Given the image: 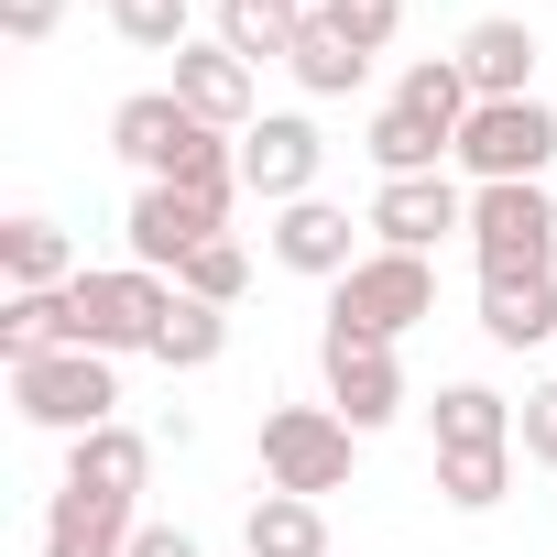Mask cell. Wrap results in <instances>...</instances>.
Wrapping results in <instances>:
<instances>
[{"instance_id": "cell-1", "label": "cell", "mask_w": 557, "mask_h": 557, "mask_svg": "<svg viewBox=\"0 0 557 557\" xmlns=\"http://www.w3.org/2000/svg\"><path fill=\"white\" fill-rule=\"evenodd\" d=\"M175 318V273H143V262H121V273H77L66 285V350H99V361H153V329Z\"/></svg>"}, {"instance_id": "cell-2", "label": "cell", "mask_w": 557, "mask_h": 557, "mask_svg": "<svg viewBox=\"0 0 557 557\" xmlns=\"http://www.w3.org/2000/svg\"><path fill=\"white\" fill-rule=\"evenodd\" d=\"M437 318V262L426 251H361L339 285H329V329H361V339H405Z\"/></svg>"}, {"instance_id": "cell-3", "label": "cell", "mask_w": 557, "mask_h": 557, "mask_svg": "<svg viewBox=\"0 0 557 557\" xmlns=\"http://www.w3.org/2000/svg\"><path fill=\"white\" fill-rule=\"evenodd\" d=\"M12 405H23V426H45V437L121 426V361H99V350H45V361L12 372Z\"/></svg>"}, {"instance_id": "cell-4", "label": "cell", "mask_w": 557, "mask_h": 557, "mask_svg": "<svg viewBox=\"0 0 557 557\" xmlns=\"http://www.w3.org/2000/svg\"><path fill=\"white\" fill-rule=\"evenodd\" d=\"M470 186H546L557 164V110L546 99H481L459 121V153H448Z\"/></svg>"}, {"instance_id": "cell-5", "label": "cell", "mask_w": 557, "mask_h": 557, "mask_svg": "<svg viewBox=\"0 0 557 557\" xmlns=\"http://www.w3.org/2000/svg\"><path fill=\"white\" fill-rule=\"evenodd\" d=\"M350 459H361V437L329 416V405H273L262 416V492H350Z\"/></svg>"}, {"instance_id": "cell-6", "label": "cell", "mask_w": 557, "mask_h": 557, "mask_svg": "<svg viewBox=\"0 0 557 557\" xmlns=\"http://www.w3.org/2000/svg\"><path fill=\"white\" fill-rule=\"evenodd\" d=\"M318 383H329V416L350 437H383L405 416V361L394 339H361V329H318Z\"/></svg>"}, {"instance_id": "cell-7", "label": "cell", "mask_w": 557, "mask_h": 557, "mask_svg": "<svg viewBox=\"0 0 557 557\" xmlns=\"http://www.w3.org/2000/svg\"><path fill=\"white\" fill-rule=\"evenodd\" d=\"M470 262L481 273H557V197L546 186H470Z\"/></svg>"}, {"instance_id": "cell-8", "label": "cell", "mask_w": 557, "mask_h": 557, "mask_svg": "<svg viewBox=\"0 0 557 557\" xmlns=\"http://www.w3.org/2000/svg\"><path fill=\"white\" fill-rule=\"evenodd\" d=\"M361 230H372L383 251H437V240H470V186H448V175H394V186H372Z\"/></svg>"}, {"instance_id": "cell-9", "label": "cell", "mask_w": 557, "mask_h": 557, "mask_svg": "<svg viewBox=\"0 0 557 557\" xmlns=\"http://www.w3.org/2000/svg\"><path fill=\"white\" fill-rule=\"evenodd\" d=\"M318 164H329V143H318V121H307V110H262V121L240 132V186H251L262 208L318 197Z\"/></svg>"}, {"instance_id": "cell-10", "label": "cell", "mask_w": 557, "mask_h": 557, "mask_svg": "<svg viewBox=\"0 0 557 557\" xmlns=\"http://www.w3.org/2000/svg\"><path fill=\"white\" fill-rule=\"evenodd\" d=\"M197 143H208V121H197V110H186L175 88H132V99L110 110V153H121V164H132L143 186H164V175H175V164H186Z\"/></svg>"}, {"instance_id": "cell-11", "label": "cell", "mask_w": 557, "mask_h": 557, "mask_svg": "<svg viewBox=\"0 0 557 557\" xmlns=\"http://www.w3.org/2000/svg\"><path fill=\"white\" fill-rule=\"evenodd\" d=\"M164 88H175L208 132H251V121H262V66H240L219 34H197V45L175 55V77H164Z\"/></svg>"}, {"instance_id": "cell-12", "label": "cell", "mask_w": 557, "mask_h": 557, "mask_svg": "<svg viewBox=\"0 0 557 557\" xmlns=\"http://www.w3.org/2000/svg\"><path fill=\"white\" fill-rule=\"evenodd\" d=\"M121 230H132V262H143V273H186V251H208L230 219L197 208L186 186H132V219H121Z\"/></svg>"}, {"instance_id": "cell-13", "label": "cell", "mask_w": 557, "mask_h": 557, "mask_svg": "<svg viewBox=\"0 0 557 557\" xmlns=\"http://www.w3.org/2000/svg\"><path fill=\"white\" fill-rule=\"evenodd\" d=\"M448 55H459L470 99H535V55H546V45H535V23H513V12H481V23H470Z\"/></svg>"}, {"instance_id": "cell-14", "label": "cell", "mask_w": 557, "mask_h": 557, "mask_svg": "<svg viewBox=\"0 0 557 557\" xmlns=\"http://www.w3.org/2000/svg\"><path fill=\"white\" fill-rule=\"evenodd\" d=\"M273 262H285V273H307V285H339V273L361 262V240H350V208H329V197L273 208Z\"/></svg>"}, {"instance_id": "cell-15", "label": "cell", "mask_w": 557, "mask_h": 557, "mask_svg": "<svg viewBox=\"0 0 557 557\" xmlns=\"http://www.w3.org/2000/svg\"><path fill=\"white\" fill-rule=\"evenodd\" d=\"M132 535H143V513L132 503H110V492H66L55 481V503H45V557H132Z\"/></svg>"}, {"instance_id": "cell-16", "label": "cell", "mask_w": 557, "mask_h": 557, "mask_svg": "<svg viewBox=\"0 0 557 557\" xmlns=\"http://www.w3.org/2000/svg\"><path fill=\"white\" fill-rule=\"evenodd\" d=\"M481 339L492 350H546L557 339V273H481Z\"/></svg>"}, {"instance_id": "cell-17", "label": "cell", "mask_w": 557, "mask_h": 557, "mask_svg": "<svg viewBox=\"0 0 557 557\" xmlns=\"http://www.w3.org/2000/svg\"><path fill=\"white\" fill-rule=\"evenodd\" d=\"M143 481H153V437H143V426H88V437H66V492L143 503Z\"/></svg>"}, {"instance_id": "cell-18", "label": "cell", "mask_w": 557, "mask_h": 557, "mask_svg": "<svg viewBox=\"0 0 557 557\" xmlns=\"http://www.w3.org/2000/svg\"><path fill=\"white\" fill-rule=\"evenodd\" d=\"M77 240L55 230V219H12V230H0V285H12V296H66L77 285Z\"/></svg>"}, {"instance_id": "cell-19", "label": "cell", "mask_w": 557, "mask_h": 557, "mask_svg": "<svg viewBox=\"0 0 557 557\" xmlns=\"http://www.w3.org/2000/svg\"><path fill=\"white\" fill-rule=\"evenodd\" d=\"M307 23H318V0H219V45L240 66H285Z\"/></svg>"}, {"instance_id": "cell-20", "label": "cell", "mask_w": 557, "mask_h": 557, "mask_svg": "<svg viewBox=\"0 0 557 557\" xmlns=\"http://www.w3.org/2000/svg\"><path fill=\"white\" fill-rule=\"evenodd\" d=\"M361 153H372V175L394 186V175H448V153H459V143H448L437 121H416L405 99H383V110H372V132H361Z\"/></svg>"}, {"instance_id": "cell-21", "label": "cell", "mask_w": 557, "mask_h": 557, "mask_svg": "<svg viewBox=\"0 0 557 557\" xmlns=\"http://www.w3.org/2000/svg\"><path fill=\"white\" fill-rule=\"evenodd\" d=\"M426 437H437V448H513V405H503L492 383H437Z\"/></svg>"}, {"instance_id": "cell-22", "label": "cell", "mask_w": 557, "mask_h": 557, "mask_svg": "<svg viewBox=\"0 0 557 557\" xmlns=\"http://www.w3.org/2000/svg\"><path fill=\"white\" fill-rule=\"evenodd\" d=\"M240 546H251V557H329V513H318L307 492H262V503L240 513Z\"/></svg>"}, {"instance_id": "cell-23", "label": "cell", "mask_w": 557, "mask_h": 557, "mask_svg": "<svg viewBox=\"0 0 557 557\" xmlns=\"http://www.w3.org/2000/svg\"><path fill=\"white\" fill-rule=\"evenodd\" d=\"M513 459L524 448H437V503L448 513H492L513 492Z\"/></svg>"}, {"instance_id": "cell-24", "label": "cell", "mask_w": 557, "mask_h": 557, "mask_svg": "<svg viewBox=\"0 0 557 557\" xmlns=\"http://www.w3.org/2000/svg\"><path fill=\"white\" fill-rule=\"evenodd\" d=\"M394 99H405V110H416V121H437V132H448V143H459V121H470V110H481V99H470V77H459V55H416V66H405V77H394Z\"/></svg>"}, {"instance_id": "cell-25", "label": "cell", "mask_w": 557, "mask_h": 557, "mask_svg": "<svg viewBox=\"0 0 557 557\" xmlns=\"http://www.w3.org/2000/svg\"><path fill=\"white\" fill-rule=\"evenodd\" d=\"M285 66H296V88H307V99H350V88H361V77H372V55H361V45H339V34H329V23H307V34H296V55H285Z\"/></svg>"}, {"instance_id": "cell-26", "label": "cell", "mask_w": 557, "mask_h": 557, "mask_svg": "<svg viewBox=\"0 0 557 557\" xmlns=\"http://www.w3.org/2000/svg\"><path fill=\"white\" fill-rule=\"evenodd\" d=\"M219 350H230V307H197V296H175V318L153 329V361H164V372H208Z\"/></svg>"}, {"instance_id": "cell-27", "label": "cell", "mask_w": 557, "mask_h": 557, "mask_svg": "<svg viewBox=\"0 0 557 557\" xmlns=\"http://www.w3.org/2000/svg\"><path fill=\"white\" fill-rule=\"evenodd\" d=\"M110 34L132 55H186L197 45V0H110Z\"/></svg>"}, {"instance_id": "cell-28", "label": "cell", "mask_w": 557, "mask_h": 557, "mask_svg": "<svg viewBox=\"0 0 557 557\" xmlns=\"http://www.w3.org/2000/svg\"><path fill=\"white\" fill-rule=\"evenodd\" d=\"M45 350H66V296H12L0 307V361H45Z\"/></svg>"}, {"instance_id": "cell-29", "label": "cell", "mask_w": 557, "mask_h": 557, "mask_svg": "<svg viewBox=\"0 0 557 557\" xmlns=\"http://www.w3.org/2000/svg\"><path fill=\"white\" fill-rule=\"evenodd\" d=\"M240 285H251V251L219 230L208 251H186V273H175V296H197V307H240Z\"/></svg>"}, {"instance_id": "cell-30", "label": "cell", "mask_w": 557, "mask_h": 557, "mask_svg": "<svg viewBox=\"0 0 557 557\" xmlns=\"http://www.w3.org/2000/svg\"><path fill=\"white\" fill-rule=\"evenodd\" d=\"M318 23H329L339 45H361V55H383V45L405 34V0H318Z\"/></svg>"}, {"instance_id": "cell-31", "label": "cell", "mask_w": 557, "mask_h": 557, "mask_svg": "<svg viewBox=\"0 0 557 557\" xmlns=\"http://www.w3.org/2000/svg\"><path fill=\"white\" fill-rule=\"evenodd\" d=\"M513 448H524L535 470H557V383H535V394L513 405Z\"/></svg>"}, {"instance_id": "cell-32", "label": "cell", "mask_w": 557, "mask_h": 557, "mask_svg": "<svg viewBox=\"0 0 557 557\" xmlns=\"http://www.w3.org/2000/svg\"><path fill=\"white\" fill-rule=\"evenodd\" d=\"M55 12H66V0H0V34H12V45H45Z\"/></svg>"}, {"instance_id": "cell-33", "label": "cell", "mask_w": 557, "mask_h": 557, "mask_svg": "<svg viewBox=\"0 0 557 557\" xmlns=\"http://www.w3.org/2000/svg\"><path fill=\"white\" fill-rule=\"evenodd\" d=\"M132 557H208V546H197L186 524H143V535H132Z\"/></svg>"}]
</instances>
